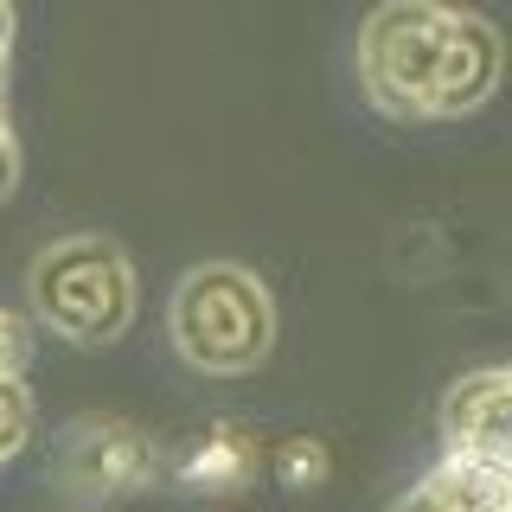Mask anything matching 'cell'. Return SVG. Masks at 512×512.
<instances>
[{
  "label": "cell",
  "instance_id": "8",
  "mask_svg": "<svg viewBox=\"0 0 512 512\" xmlns=\"http://www.w3.org/2000/svg\"><path fill=\"white\" fill-rule=\"evenodd\" d=\"M32 442V391L26 378H0V468Z\"/></svg>",
  "mask_w": 512,
  "mask_h": 512
},
{
  "label": "cell",
  "instance_id": "6",
  "mask_svg": "<svg viewBox=\"0 0 512 512\" xmlns=\"http://www.w3.org/2000/svg\"><path fill=\"white\" fill-rule=\"evenodd\" d=\"M391 512H512V480L468 455H442L410 493H397Z\"/></svg>",
  "mask_w": 512,
  "mask_h": 512
},
{
  "label": "cell",
  "instance_id": "12",
  "mask_svg": "<svg viewBox=\"0 0 512 512\" xmlns=\"http://www.w3.org/2000/svg\"><path fill=\"white\" fill-rule=\"evenodd\" d=\"M7 58H13V13L0 7V90H7Z\"/></svg>",
  "mask_w": 512,
  "mask_h": 512
},
{
  "label": "cell",
  "instance_id": "13",
  "mask_svg": "<svg viewBox=\"0 0 512 512\" xmlns=\"http://www.w3.org/2000/svg\"><path fill=\"white\" fill-rule=\"evenodd\" d=\"M84 512H96V506H84Z\"/></svg>",
  "mask_w": 512,
  "mask_h": 512
},
{
  "label": "cell",
  "instance_id": "1",
  "mask_svg": "<svg viewBox=\"0 0 512 512\" xmlns=\"http://www.w3.org/2000/svg\"><path fill=\"white\" fill-rule=\"evenodd\" d=\"M506 45L480 13L391 0L359 26L365 103L391 122H461L500 90Z\"/></svg>",
  "mask_w": 512,
  "mask_h": 512
},
{
  "label": "cell",
  "instance_id": "4",
  "mask_svg": "<svg viewBox=\"0 0 512 512\" xmlns=\"http://www.w3.org/2000/svg\"><path fill=\"white\" fill-rule=\"evenodd\" d=\"M154 474H160L154 436H148V429H135V423H122V416H84V423L64 436V455H58L64 493H77L84 506L141 493Z\"/></svg>",
  "mask_w": 512,
  "mask_h": 512
},
{
  "label": "cell",
  "instance_id": "3",
  "mask_svg": "<svg viewBox=\"0 0 512 512\" xmlns=\"http://www.w3.org/2000/svg\"><path fill=\"white\" fill-rule=\"evenodd\" d=\"M32 314L71 346H109L135 320V263L116 237L77 231L39 250L32 263Z\"/></svg>",
  "mask_w": 512,
  "mask_h": 512
},
{
  "label": "cell",
  "instance_id": "5",
  "mask_svg": "<svg viewBox=\"0 0 512 512\" xmlns=\"http://www.w3.org/2000/svg\"><path fill=\"white\" fill-rule=\"evenodd\" d=\"M442 455H468L512 480V365H480L442 391Z\"/></svg>",
  "mask_w": 512,
  "mask_h": 512
},
{
  "label": "cell",
  "instance_id": "10",
  "mask_svg": "<svg viewBox=\"0 0 512 512\" xmlns=\"http://www.w3.org/2000/svg\"><path fill=\"white\" fill-rule=\"evenodd\" d=\"M32 340H26V320L13 308H0V378H26Z\"/></svg>",
  "mask_w": 512,
  "mask_h": 512
},
{
  "label": "cell",
  "instance_id": "9",
  "mask_svg": "<svg viewBox=\"0 0 512 512\" xmlns=\"http://www.w3.org/2000/svg\"><path fill=\"white\" fill-rule=\"evenodd\" d=\"M276 480L282 487H320V480H327V448L308 442V436L282 442L276 448Z\"/></svg>",
  "mask_w": 512,
  "mask_h": 512
},
{
  "label": "cell",
  "instance_id": "7",
  "mask_svg": "<svg viewBox=\"0 0 512 512\" xmlns=\"http://www.w3.org/2000/svg\"><path fill=\"white\" fill-rule=\"evenodd\" d=\"M256 468H263L256 442L244 436V429H231V423L192 436L180 455H173V480L192 487V493H237V487H250V480H256Z\"/></svg>",
  "mask_w": 512,
  "mask_h": 512
},
{
  "label": "cell",
  "instance_id": "11",
  "mask_svg": "<svg viewBox=\"0 0 512 512\" xmlns=\"http://www.w3.org/2000/svg\"><path fill=\"white\" fill-rule=\"evenodd\" d=\"M13 180H20V141H13V122H7V109H0V199L13 192Z\"/></svg>",
  "mask_w": 512,
  "mask_h": 512
},
{
  "label": "cell",
  "instance_id": "2",
  "mask_svg": "<svg viewBox=\"0 0 512 512\" xmlns=\"http://www.w3.org/2000/svg\"><path fill=\"white\" fill-rule=\"evenodd\" d=\"M173 352L205 378H244L276 346V301L244 263H199L167 308Z\"/></svg>",
  "mask_w": 512,
  "mask_h": 512
}]
</instances>
